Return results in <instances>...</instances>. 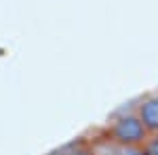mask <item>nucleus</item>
Masks as SVG:
<instances>
[{"instance_id":"obj_1","label":"nucleus","mask_w":158,"mask_h":155,"mask_svg":"<svg viewBox=\"0 0 158 155\" xmlns=\"http://www.w3.org/2000/svg\"><path fill=\"white\" fill-rule=\"evenodd\" d=\"M99 130L124 147H143L146 141L150 138V132L143 126V122L135 109V101L116 109Z\"/></svg>"},{"instance_id":"obj_2","label":"nucleus","mask_w":158,"mask_h":155,"mask_svg":"<svg viewBox=\"0 0 158 155\" xmlns=\"http://www.w3.org/2000/svg\"><path fill=\"white\" fill-rule=\"evenodd\" d=\"M91 138V147H93V153L95 155H146L143 147H124L118 145L116 141H112L108 134L99 130H93L89 134Z\"/></svg>"},{"instance_id":"obj_3","label":"nucleus","mask_w":158,"mask_h":155,"mask_svg":"<svg viewBox=\"0 0 158 155\" xmlns=\"http://www.w3.org/2000/svg\"><path fill=\"white\" fill-rule=\"evenodd\" d=\"M135 109L143 122L150 134H158V90H152L148 95L139 96L135 101Z\"/></svg>"},{"instance_id":"obj_4","label":"nucleus","mask_w":158,"mask_h":155,"mask_svg":"<svg viewBox=\"0 0 158 155\" xmlns=\"http://www.w3.org/2000/svg\"><path fill=\"white\" fill-rule=\"evenodd\" d=\"M47 155H95L93 153V147H91V138L89 134H80L68 143L55 147L53 151H49Z\"/></svg>"},{"instance_id":"obj_5","label":"nucleus","mask_w":158,"mask_h":155,"mask_svg":"<svg viewBox=\"0 0 158 155\" xmlns=\"http://www.w3.org/2000/svg\"><path fill=\"white\" fill-rule=\"evenodd\" d=\"M146 155H158V134H150V138L143 145Z\"/></svg>"}]
</instances>
